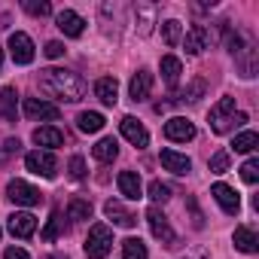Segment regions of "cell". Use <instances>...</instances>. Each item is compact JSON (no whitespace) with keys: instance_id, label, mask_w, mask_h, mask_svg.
Segmentation results:
<instances>
[{"instance_id":"19","label":"cell","mask_w":259,"mask_h":259,"mask_svg":"<svg viewBox=\"0 0 259 259\" xmlns=\"http://www.w3.org/2000/svg\"><path fill=\"white\" fill-rule=\"evenodd\" d=\"M116 183H119V192H122L128 201H138V198L144 195V186H141V177H138V171H122Z\"/></svg>"},{"instance_id":"31","label":"cell","mask_w":259,"mask_h":259,"mask_svg":"<svg viewBox=\"0 0 259 259\" xmlns=\"http://www.w3.org/2000/svg\"><path fill=\"white\" fill-rule=\"evenodd\" d=\"M204 92H207V82H204V79H192V82L180 92V101L195 104V101H201V98H204Z\"/></svg>"},{"instance_id":"14","label":"cell","mask_w":259,"mask_h":259,"mask_svg":"<svg viewBox=\"0 0 259 259\" xmlns=\"http://www.w3.org/2000/svg\"><path fill=\"white\" fill-rule=\"evenodd\" d=\"M210 195L217 198V204H220L226 213H238V210H241V198H238V192H235L229 183H213V186H210Z\"/></svg>"},{"instance_id":"20","label":"cell","mask_w":259,"mask_h":259,"mask_svg":"<svg viewBox=\"0 0 259 259\" xmlns=\"http://www.w3.org/2000/svg\"><path fill=\"white\" fill-rule=\"evenodd\" d=\"M34 144L37 147H61L64 144V132L61 128H55V125H40V128H34Z\"/></svg>"},{"instance_id":"27","label":"cell","mask_w":259,"mask_h":259,"mask_svg":"<svg viewBox=\"0 0 259 259\" xmlns=\"http://www.w3.org/2000/svg\"><path fill=\"white\" fill-rule=\"evenodd\" d=\"M92 156L107 165V162H113V159L119 156V144H116L113 138H104V141H98V144L92 147Z\"/></svg>"},{"instance_id":"9","label":"cell","mask_w":259,"mask_h":259,"mask_svg":"<svg viewBox=\"0 0 259 259\" xmlns=\"http://www.w3.org/2000/svg\"><path fill=\"white\" fill-rule=\"evenodd\" d=\"M165 138L174 141V144H186V141L195 138V125L189 119H183V116H174V119L165 122Z\"/></svg>"},{"instance_id":"45","label":"cell","mask_w":259,"mask_h":259,"mask_svg":"<svg viewBox=\"0 0 259 259\" xmlns=\"http://www.w3.org/2000/svg\"><path fill=\"white\" fill-rule=\"evenodd\" d=\"M49 259H67V256H49Z\"/></svg>"},{"instance_id":"2","label":"cell","mask_w":259,"mask_h":259,"mask_svg":"<svg viewBox=\"0 0 259 259\" xmlns=\"http://www.w3.org/2000/svg\"><path fill=\"white\" fill-rule=\"evenodd\" d=\"M207 122H210V132L213 135H226V132H232V128H238V125L247 122V113H235V98H220L210 107Z\"/></svg>"},{"instance_id":"4","label":"cell","mask_w":259,"mask_h":259,"mask_svg":"<svg viewBox=\"0 0 259 259\" xmlns=\"http://www.w3.org/2000/svg\"><path fill=\"white\" fill-rule=\"evenodd\" d=\"M25 168H28L31 174L46 177V180H52V177L58 174V162H55V156H52L49 150H34V153H28V156H25Z\"/></svg>"},{"instance_id":"26","label":"cell","mask_w":259,"mask_h":259,"mask_svg":"<svg viewBox=\"0 0 259 259\" xmlns=\"http://www.w3.org/2000/svg\"><path fill=\"white\" fill-rule=\"evenodd\" d=\"M235 247H238L241 253H256V250H259V238H256V232L247 229V226H238V229H235Z\"/></svg>"},{"instance_id":"13","label":"cell","mask_w":259,"mask_h":259,"mask_svg":"<svg viewBox=\"0 0 259 259\" xmlns=\"http://www.w3.org/2000/svg\"><path fill=\"white\" fill-rule=\"evenodd\" d=\"M183 46H186L189 55H201V52L210 46V31H207L204 25H192V28L186 31V37H183Z\"/></svg>"},{"instance_id":"23","label":"cell","mask_w":259,"mask_h":259,"mask_svg":"<svg viewBox=\"0 0 259 259\" xmlns=\"http://www.w3.org/2000/svg\"><path fill=\"white\" fill-rule=\"evenodd\" d=\"M76 128H79L82 135H98L101 128H104V116L98 110H82L76 116Z\"/></svg>"},{"instance_id":"25","label":"cell","mask_w":259,"mask_h":259,"mask_svg":"<svg viewBox=\"0 0 259 259\" xmlns=\"http://www.w3.org/2000/svg\"><path fill=\"white\" fill-rule=\"evenodd\" d=\"M0 113H4L7 122H16V116H19V95H16L13 85H7L0 92Z\"/></svg>"},{"instance_id":"30","label":"cell","mask_w":259,"mask_h":259,"mask_svg":"<svg viewBox=\"0 0 259 259\" xmlns=\"http://www.w3.org/2000/svg\"><path fill=\"white\" fill-rule=\"evenodd\" d=\"M162 37H165V43H168V46H177V43H180V37H183V25H180L177 19L162 22Z\"/></svg>"},{"instance_id":"5","label":"cell","mask_w":259,"mask_h":259,"mask_svg":"<svg viewBox=\"0 0 259 259\" xmlns=\"http://www.w3.org/2000/svg\"><path fill=\"white\" fill-rule=\"evenodd\" d=\"M7 198L16 201V204H22V207H34V204L43 201V192L34 189V186L25 183V180H10V186H7Z\"/></svg>"},{"instance_id":"1","label":"cell","mask_w":259,"mask_h":259,"mask_svg":"<svg viewBox=\"0 0 259 259\" xmlns=\"http://www.w3.org/2000/svg\"><path fill=\"white\" fill-rule=\"evenodd\" d=\"M40 85H43L52 98L67 101V104H76V101H82V98H85V82H82V76H76L73 70L49 67V70H43Z\"/></svg>"},{"instance_id":"6","label":"cell","mask_w":259,"mask_h":259,"mask_svg":"<svg viewBox=\"0 0 259 259\" xmlns=\"http://www.w3.org/2000/svg\"><path fill=\"white\" fill-rule=\"evenodd\" d=\"M147 223H150V229H153V238H159L165 247H177V235H174L168 217H165L159 207H150V210H147Z\"/></svg>"},{"instance_id":"41","label":"cell","mask_w":259,"mask_h":259,"mask_svg":"<svg viewBox=\"0 0 259 259\" xmlns=\"http://www.w3.org/2000/svg\"><path fill=\"white\" fill-rule=\"evenodd\" d=\"M4 259H31V256H28L22 247H7V250H4Z\"/></svg>"},{"instance_id":"33","label":"cell","mask_w":259,"mask_h":259,"mask_svg":"<svg viewBox=\"0 0 259 259\" xmlns=\"http://www.w3.org/2000/svg\"><path fill=\"white\" fill-rule=\"evenodd\" d=\"M61 229H64V220H61V210H52V217H49V223H46V229L40 232V238H43V241H55V238L61 235Z\"/></svg>"},{"instance_id":"40","label":"cell","mask_w":259,"mask_h":259,"mask_svg":"<svg viewBox=\"0 0 259 259\" xmlns=\"http://www.w3.org/2000/svg\"><path fill=\"white\" fill-rule=\"evenodd\" d=\"M46 55H49V58H61V55H64V43L49 40V43H46Z\"/></svg>"},{"instance_id":"21","label":"cell","mask_w":259,"mask_h":259,"mask_svg":"<svg viewBox=\"0 0 259 259\" xmlns=\"http://www.w3.org/2000/svg\"><path fill=\"white\" fill-rule=\"evenodd\" d=\"M95 95H98L101 104L113 107V104L119 101V82H116V76H101V79L95 82Z\"/></svg>"},{"instance_id":"28","label":"cell","mask_w":259,"mask_h":259,"mask_svg":"<svg viewBox=\"0 0 259 259\" xmlns=\"http://www.w3.org/2000/svg\"><path fill=\"white\" fill-rule=\"evenodd\" d=\"M122 256H125V259H150L147 244H144L141 238H125V241H122Z\"/></svg>"},{"instance_id":"12","label":"cell","mask_w":259,"mask_h":259,"mask_svg":"<svg viewBox=\"0 0 259 259\" xmlns=\"http://www.w3.org/2000/svg\"><path fill=\"white\" fill-rule=\"evenodd\" d=\"M104 213L113 220V226H122V229H135V226H138V217L128 210L122 201H116V198H110V201L104 204Z\"/></svg>"},{"instance_id":"22","label":"cell","mask_w":259,"mask_h":259,"mask_svg":"<svg viewBox=\"0 0 259 259\" xmlns=\"http://www.w3.org/2000/svg\"><path fill=\"white\" fill-rule=\"evenodd\" d=\"M135 19H138V34H141V37L153 34V25H156V7H153V4H138V7H135Z\"/></svg>"},{"instance_id":"24","label":"cell","mask_w":259,"mask_h":259,"mask_svg":"<svg viewBox=\"0 0 259 259\" xmlns=\"http://www.w3.org/2000/svg\"><path fill=\"white\" fill-rule=\"evenodd\" d=\"M180 73H183L180 58L165 55V58H162V79H165V85H168V89H177V85H180Z\"/></svg>"},{"instance_id":"29","label":"cell","mask_w":259,"mask_h":259,"mask_svg":"<svg viewBox=\"0 0 259 259\" xmlns=\"http://www.w3.org/2000/svg\"><path fill=\"white\" fill-rule=\"evenodd\" d=\"M259 147V135L256 132H241L235 141H232V150L235 153H253Z\"/></svg>"},{"instance_id":"16","label":"cell","mask_w":259,"mask_h":259,"mask_svg":"<svg viewBox=\"0 0 259 259\" xmlns=\"http://www.w3.org/2000/svg\"><path fill=\"white\" fill-rule=\"evenodd\" d=\"M150 92H153V73L150 70H138L132 76V82H128V95H132L135 104H141V101L150 98Z\"/></svg>"},{"instance_id":"15","label":"cell","mask_w":259,"mask_h":259,"mask_svg":"<svg viewBox=\"0 0 259 259\" xmlns=\"http://www.w3.org/2000/svg\"><path fill=\"white\" fill-rule=\"evenodd\" d=\"M159 162H162V168H165V171H171V174H177V177H183V174H189V171H192L189 156H183V153H177V150H162Z\"/></svg>"},{"instance_id":"3","label":"cell","mask_w":259,"mask_h":259,"mask_svg":"<svg viewBox=\"0 0 259 259\" xmlns=\"http://www.w3.org/2000/svg\"><path fill=\"white\" fill-rule=\"evenodd\" d=\"M110 250H113V232H110V226L95 223L89 229V238H85V256L89 259H104Z\"/></svg>"},{"instance_id":"39","label":"cell","mask_w":259,"mask_h":259,"mask_svg":"<svg viewBox=\"0 0 259 259\" xmlns=\"http://www.w3.org/2000/svg\"><path fill=\"white\" fill-rule=\"evenodd\" d=\"M67 171H70L73 180H82V177H85V162H82V156H73L70 165H67Z\"/></svg>"},{"instance_id":"8","label":"cell","mask_w":259,"mask_h":259,"mask_svg":"<svg viewBox=\"0 0 259 259\" xmlns=\"http://www.w3.org/2000/svg\"><path fill=\"white\" fill-rule=\"evenodd\" d=\"M10 55H13V61L16 64H31L34 61V40L28 37V34H22V31H16V34H10Z\"/></svg>"},{"instance_id":"43","label":"cell","mask_w":259,"mask_h":259,"mask_svg":"<svg viewBox=\"0 0 259 259\" xmlns=\"http://www.w3.org/2000/svg\"><path fill=\"white\" fill-rule=\"evenodd\" d=\"M0 70H4V52H0Z\"/></svg>"},{"instance_id":"11","label":"cell","mask_w":259,"mask_h":259,"mask_svg":"<svg viewBox=\"0 0 259 259\" xmlns=\"http://www.w3.org/2000/svg\"><path fill=\"white\" fill-rule=\"evenodd\" d=\"M55 25H58V31L64 37H82V31H85V19L79 13H73V10H61L55 16Z\"/></svg>"},{"instance_id":"7","label":"cell","mask_w":259,"mask_h":259,"mask_svg":"<svg viewBox=\"0 0 259 259\" xmlns=\"http://www.w3.org/2000/svg\"><path fill=\"white\" fill-rule=\"evenodd\" d=\"M119 132H122V138L132 144V147H138V150H144V147H150V132L135 119V116H122V122H119Z\"/></svg>"},{"instance_id":"18","label":"cell","mask_w":259,"mask_h":259,"mask_svg":"<svg viewBox=\"0 0 259 259\" xmlns=\"http://www.w3.org/2000/svg\"><path fill=\"white\" fill-rule=\"evenodd\" d=\"M238 67H241V76L244 79H253L256 76V67H259V55H256V46L253 43H244V49L235 55Z\"/></svg>"},{"instance_id":"37","label":"cell","mask_w":259,"mask_h":259,"mask_svg":"<svg viewBox=\"0 0 259 259\" xmlns=\"http://www.w3.org/2000/svg\"><path fill=\"white\" fill-rule=\"evenodd\" d=\"M241 180L244 183H256L259 180V159H247L241 165Z\"/></svg>"},{"instance_id":"34","label":"cell","mask_w":259,"mask_h":259,"mask_svg":"<svg viewBox=\"0 0 259 259\" xmlns=\"http://www.w3.org/2000/svg\"><path fill=\"white\" fill-rule=\"evenodd\" d=\"M223 40H226V49H229V52H232V55H238V52H241V49H244V37H241V34H238V31H232V28H229V25H226V28H223Z\"/></svg>"},{"instance_id":"42","label":"cell","mask_w":259,"mask_h":259,"mask_svg":"<svg viewBox=\"0 0 259 259\" xmlns=\"http://www.w3.org/2000/svg\"><path fill=\"white\" fill-rule=\"evenodd\" d=\"M7 150H10V153H19V150H22V144H19V141H7Z\"/></svg>"},{"instance_id":"38","label":"cell","mask_w":259,"mask_h":259,"mask_svg":"<svg viewBox=\"0 0 259 259\" xmlns=\"http://www.w3.org/2000/svg\"><path fill=\"white\" fill-rule=\"evenodd\" d=\"M150 198H153V201H168V198H171V186L162 183V180H153V183H150Z\"/></svg>"},{"instance_id":"36","label":"cell","mask_w":259,"mask_h":259,"mask_svg":"<svg viewBox=\"0 0 259 259\" xmlns=\"http://www.w3.org/2000/svg\"><path fill=\"white\" fill-rule=\"evenodd\" d=\"M22 7H25V13H31V16H40V19L52 13V4H49V0H25Z\"/></svg>"},{"instance_id":"17","label":"cell","mask_w":259,"mask_h":259,"mask_svg":"<svg viewBox=\"0 0 259 259\" xmlns=\"http://www.w3.org/2000/svg\"><path fill=\"white\" fill-rule=\"evenodd\" d=\"M10 232H13L16 238H31V235L37 232V217L28 213V210H16V213L10 217Z\"/></svg>"},{"instance_id":"10","label":"cell","mask_w":259,"mask_h":259,"mask_svg":"<svg viewBox=\"0 0 259 259\" xmlns=\"http://www.w3.org/2000/svg\"><path fill=\"white\" fill-rule=\"evenodd\" d=\"M25 116L28 119H46V122H55L61 116V110L43 98H25Z\"/></svg>"},{"instance_id":"32","label":"cell","mask_w":259,"mask_h":259,"mask_svg":"<svg viewBox=\"0 0 259 259\" xmlns=\"http://www.w3.org/2000/svg\"><path fill=\"white\" fill-rule=\"evenodd\" d=\"M67 217H70V220H89V217H92V201H85V198H70Z\"/></svg>"},{"instance_id":"35","label":"cell","mask_w":259,"mask_h":259,"mask_svg":"<svg viewBox=\"0 0 259 259\" xmlns=\"http://www.w3.org/2000/svg\"><path fill=\"white\" fill-rule=\"evenodd\" d=\"M207 168H210V174H226V171H229V150L213 153L210 162H207Z\"/></svg>"},{"instance_id":"44","label":"cell","mask_w":259,"mask_h":259,"mask_svg":"<svg viewBox=\"0 0 259 259\" xmlns=\"http://www.w3.org/2000/svg\"><path fill=\"white\" fill-rule=\"evenodd\" d=\"M183 259H192V256H183ZM195 259H204V256H201V253H198V256H195Z\"/></svg>"}]
</instances>
